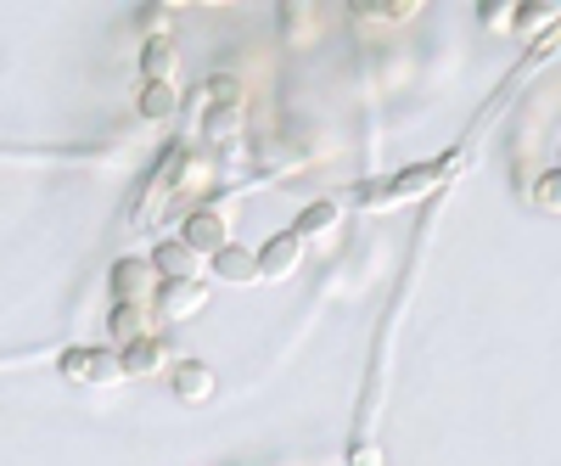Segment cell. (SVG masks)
Returning <instances> with one entry per match:
<instances>
[{
  "instance_id": "6da1fadb",
  "label": "cell",
  "mask_w": 561,
  "mask_h": 466,
  "mask_svg": "<svg viewBox=\"0 0 561 466\" xmlns=\"http://www.w3.org/2000/svg\"><path fill=\"white\" fill-rule=\"evenodd\" d=\"M62 377L79 383V388H118V383H129L124 349H68L62 354Z\"/></svg>"
},
{
  "instance_id": "7a4b0ae2",
  "label": "cell",
  "mask_w": 561,
  "mask_h": 466,
  "mask_svg": "<svg viewBox=\"0 0 561 466\" xmlns=\"http://www.w3.org/2000/svg\"><path fill=\"white\" fill-rule=\"evenodd\" d=\"M152 282L163 287V275H158L152 259H118V264H113V298H118V309H140L147 298L158 304Z\"/></svg>"
},
{
  "instance_id": "3957f363",
  "label": "cell",
  "mask_w": 561,
  "mask_h": 466,
  "mask_svg": "<svg viewBox=\"0 0 561 466\" xmlns=\"http://www.w3.org/2000/svg\"><path fill=\"white\" fill-rule=\"evenodd\" d=\"M180 242H192L203 259H219L225 248H237V237H230V214H225V208H197V214H185Z\"/></svg>"
},
{
  "instance_id": "277c9868",
  "label": "cell",
  "mask_w": 561,
  "mask_h": 466,
  "mask_svg": "<svg viewBox=\"0 0 561 466\" xmlns=\"http://www.w3.org/2000/svg\"><path fill=\"white\" fill-rule=\"evenodd\" d=\"M152 264H158L163 282H203V270H214V259H203L192 242H180V237L158 242L152 248Z\"/></svg>"
},
{
  "instance_id": "5b68a950",
  "label": "cell",
  "mask_w": 561,
  "mask_h": 466,
  "mask_svg": "<svg viewBox=\"0 0 561 466\" xmlns=\"http://www.w3.org/2000/svg\"><path fill=\"white\" fill-rule=\"evenodd\" d=\"M208 309V282H163L158 287V315L163 320H197Z\"/></svg>"
},
{
  "instance_id": "8992f818",
  "label": "cell",
  "mask_w": 561,
  "mask_h": 466,
  "mask_svg": "<svg viewBox=\"0 0 561 466\" xmlns=\"http://www.w3.org/2000/svg\"><path fill=\"white\" fill-rule=\"evenodd\" d=\"M259 264H264V282H287V275H298L304 264V237L298 230H280V237H270L259 248Z\"/></svg>"
},
{
  "instance_id": "52a82bcc",
  "label": "cell",
  "mask_w": 561,
  "mask_h": 466,
  "mask_svg": "<svg viewBox=\"0 0 561 466\" xmlns=\"http://www.w3.org/2000/svg\"><path fill=\"white\" fill-rule=\"evenodd\" d=\"M174 394H180V405H208V399L219 394L214 365H203V360H180V365H174Z\"/></svg>"
},
{
  "instance_id": "ba28073f",
  "label": "cell",
  "mask_w": 561,
  "mask_h": 466,
  "mask_svg": "<svg viewBox=\"0 0 561 466\" xmlns=\"http://www.w3.org/2000/svg\"><path fill=\"white\" fill-rule=\"evenodd\" d=\"M214 275L225 287H253V282H264V264H259V253H248V248H225L219 259H214Z\"/></svg>"
},
{
  "instance_id": "9c48e42d",
  "label": "cell",
  "mask_w": 561,
  "mask_h": 466,
  "mask_svg": "<svg viewBox=\"0 0 561 466\" xmlns=\"http://www.w3.org/2000/svg\"><path fill=\"white\" fill-rule=\"evenodd\" d=\"M124 371L147 383V377H163V371H174V360H169V349H163L158 338H147V343H129V349H124Z\"/></svg>"
},
{
  "instance_id": "30bf717a",
  "label": "cell",
  "mask_w": 561,
  "mask_h": 466,
  "mask_svg": "<svg viewBox=\"0 0 561 466\" xmlns=\"http://www.w3.org/2000/svg\"><path fill=\"white\" fill-rule=\"evenodd\" d=\"M337 225H343V208L337 203H309L293 230H298L304 242H320V237H337Z\"/></svg>"
},
{
  "instance_id": "8fae6325",
  "label": "cell",
  "mask_w": 561,
  "mask_h": 466,
  "mask_svg": "<svg viewBox=\"0 0 561 466\" xmlns=\"http://www.w3.org/2000/svg\"><path fill=\"white\" fill-rule=\"evenodd\" d=\"M140 118H152V124H163V118H174L180 113V90L174 84H140Z\"/></svg>"
},
{
  "instance_id": "7c38bea8",
  "label": "cell",
  "mask_w": 561,
  "mask_h": 466,
  "mask_svg": "<svg viewBox=\"0 0 561 466\" xmlns=\"http://www.w3.org/2000/svg\"><path fill=\"white\" fill-rule=\"evenodd\" d=\"M438 174L444 169H415V174H399L388 192H382V203H404V197H427L433 185H438Z\"/></svg>"
},
{
  "instance_id": "4fadbf2b",
  "label": "cell",
  "mask_w": 561,
  "mask_h": 466,
  "mask_svg": "<svg viewBox=\"0 0 561 466\" xmlns=\"http://www.w3.org/2000/svg\"><path fill=\"white\" fill-rule=\"evenodd\" d=\"M140 73H147V84H174V79H169V73H174V45L158 39L152 52H147V62H140Z\"/></svg>"
},
{
  "instance_id": "5bb4252c",
  "label": "cell",
  "mask_w": 561,
  "mask_h": 466,
  "mask_svg": "<svg viewBox=\"0 0 561 466\" xmlns=\"http://www.w3.org/2000/svg\"><path fill=\"white\" fill-rule=\"evenodd\" d=\"M113 343H147V315H140V309H118L113 315Z\"/></svg>"
},
{
  "instance_id": "9a60e30c",
  "label": "cell",
  "mask_w": 561,
  "mask_h": 466,
  "mask_svg": "<svg viewBox=\"0 0 561 466\" xmlns=\"http://www.w3.org/2000/svg\"><path fill=\"white\" fill-rule=\"evenodd\" d=\"M534 203H539L545 214H561V169H550V174L534 180Z\"/></svg>"
},
{
  "instance_id": "2e32d148",
  "label": "cell",
  "mask_w": 561,
  "mask_h": 466,
  "mask_svg": "<svg viewBox=\"0 0 561 466\" xmlns=\"http://www.w3.org/2000/svg\"><path fill=\"white\" fill-rule=\"evenodd\" d=\"M556 23V7H517V34H539Z\"/></svg>"
},
{
  "instance_id": "e0dca14e",
  "label": "cell",
  "mask_w": 561,
  "mask_h": 466,
  "mask_svg": "<svg viewBox=\"0 0 561 466\" xmlns=\"http://www.w3.org/2000/svg\"><path fill=\"white\" fill-rule=\"evenodd\" d=\"M208 96H214V102H237V79H230V73H214Z\"/></svg>"
},
{
  "instance_id": "ac0fdd59",
  "label": "cell",
  "mask_w": 561,
  "mask_h": 466,
  "mask_svg": "<svg viewBox=\"0 0 561 466\" xmlns=\"http://www.w3.org/2000/svg\"><path fill=\"white\" fill-rule=\"evenodd\" d=\"M348 466H382V450H377V444H354Z\"/></svg>"
}]
</instances>
